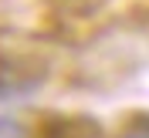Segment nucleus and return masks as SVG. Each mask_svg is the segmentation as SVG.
<instances>
[{"label": "nucleus", "instance_id": "1", "mask_svg": "<svg viewBox=\"0 0 149 138\" xmlns=\"http://www.w3.org/2000/svg\"><path fill=\"white\" fill-rule=\"evenodd\" d=\"M37 84H41V74H24L14 61L7 57H0V101H7V98H20V94L34 91Z\"/></svg>", "mask_w": 149, "mask_h": 138}, {"label": "nucleus", "instance_id": "2", "mask_svg": "<svg viewBox=\"0 0 149 138\" xmlns=\"http://www.w3.org/2000/svg\"><path fill=\"white\" fill-rule=\"evenodd\" d=\"M0 138H31V128L14 115H0Z\"/></svg>", "mask_w": 149, "mask_h": 138}, {"label": "nucleus", "instance_id": "3", "mask_svg": "<svg viewBox=\"0 0 149 138\" xmlns=\"http://www.w3.org/2000/svg\"><path fill=\"white\" fill-rule=\"evenodd\" d=\"M119 138H149V115H139V118H132L125 128H122Z\"/></svg>", "mask_w": 149, "mask_h": 138}]
</instances>
